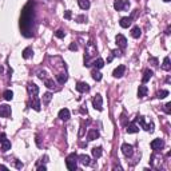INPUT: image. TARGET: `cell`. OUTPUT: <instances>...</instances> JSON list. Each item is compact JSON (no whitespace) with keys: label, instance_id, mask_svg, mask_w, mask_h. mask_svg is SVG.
Segmentation results:
<instances>
[{"label":"cell","instance_id":"obj_1","mask_svg":"<svg viewBox=\"0 0 171 171\" xmlns=\"http://www.w3.org/2000/svg\"><path fill=\"white\" fill-rule=\"evenodd\" d=\"M34 4H27L24 7L22 12V16H20V28L23 31V35L30 38L32 34H31V27H32V20H34V9H32Z\"/></svg>","mask_w":171,"mask_h":171},{"label":"cell","instance_id":"obj_2","mask_svg":"<svg viewBox=\"0 0 171 171\" xmlns=\"http://www.w3.org/2000/svg\"><path fill=\"white\" fill-rule=\"evenodd\" d=\"M76 159H78V155L75 153L70 154V155L66 158V166L70 171H75L78 168V160H76Z\"/></svg>","mask_w":171,"mask_h":171},{"label":"cell","instance_id":"obj_3","mask_svg":"<svg viewBox=\"0 0 171 171\" xmlns=\"http://www.w3.org/2000/svg\"><path fill=\"white\" fill-rule=\"evenodd\" d=\"M92 106H94V108L98 111L103 110V99H102V96L99 94L94 96V99H92Z\"/></svg>","mask_w":171,"mask_h":171},{"label":"cell","instance_id":"obj_4","mask_svg":"<svg viewBox=\"0 0 171 171\" xmlns=\"http://www.w3.org/2000/svg\"><path fill=\"white\" fill-rule=\"evenodd\" d=\"M136 120L139 122V124H141L142 127L145 128L146 131H150V132L154 131V124H153V123H150V124H146L145 118H143V116H138V119H136Z\"/></svg>","mask_w":171,"mask_h":171},{"label":"cell","instance_id":"obj_5","mask_svg":"<svg viewBox=\"0 0 171 171\" xmlns=\"http://www.w3.org/2000/svg\"><path fill=\"white\" fill-rule=\"evenodd\" d=\"M115 40H116V44H118V47H120L122 50H124L126 47H127V39H126V38H124L122 34L116 35Z\"/></svg>","mask_w":171,"mask_h":171},{"label":"cell","instance_id":"obj_6","mask_svg":"<svg viewBox=\"0 0 171 171\" xmlns=\"http://www.w3.org/2000/svg\"><path fill=\"white\" fill-rule=\"evenodd\" d=\"M0 116L1 118H9L11 116V107L7 104L0 106Z\"/></svg>","mask_w":171,"mask_h":171},{"label":"cell","instance_id":"obj_7","mask_svg":"<svg viewBox=\"0 0 171 171\" xmlns=\"http://www.w3.org/2000/svg\"><path fill=\"white\" fill-rule=\"evenodd\" d=\"M150 146H151V149H153L154 151H158V150L163 149V146H164V142H163L162 139H154V141L150 143Z\"/></svg>","mask_w":171,"mask_h":171},{"label":"cell","instance_id":"obj_8","mask_svg":"<svg viewBox=\"0 0 171 171\" xmlns=\"http://www.w3.org/2000/svg\"><path fill=\"white\" fill-rule=\"evenodd\" d=\"M122 153L124 156H131L132 153H134V149H132L131 145H128V143H124V145H122Z\"/></svg>","mask_w":171,"mask_h":171},{"label":"cell","instance_id":"obj_9","mask_svg":"<svg viewBox=\"0 0 171 171\" xmlns=\"http://www.w3.org/2000/svg\"><path fill=\"white\" fill-rule=\"evenodd\" d=\"M128 5H130L128 1H124V3H123V0H115L114 1V8L116 9V11H123V9L126 8V7H128Z\"/></svg>","mask_w":171,"mask_h":171},{"label":"cell","instance_id":"obj_10","mask_svg":"<svg viewBox=\"0 0 171 171\" xmlns=\"http://www.w3.org/2000/svg\"><path fill=\"white\" fill-rule=\"evenodd\" d=\"M131 23H132V16H124V18L120 19L119 24H120L122 28H128V27L131 26Z\"/></svg>","mask_w":171,"mask_h":171},{"label":"cell","instance_id":"obj_11","mask_svg":"<svg viewBox=\"0 0 171 171\" xmlns=\"http://www.w3.org/2000/svg\"><path fill=\"white\" fill-rule=\"evenodd\" d=\"M27 90H28L31 96H36V95L39 94V87H38L35 83H30L27 86Z\"/></svg>","mask_w":171,"mask_h":171},{"label":"cell","instance_id":"obj_12","mask_svg":"<svg viewBox=\"0 0 171 171\" xmlns=\"http://www.w3.org/2000/svg\"><path fill=\"white\" fill-rule=\"evenodd\" d=\"M124 72H126V67H124V66H119V67H116V68L114 70L112 75H114V78H122L123 75H124Z\"/></svg>","mask_w":171,"mask_h":171},{"label":"cell","instance_id":"obj_13","mask_svg":"<svg viewBox=\"0 0 171 171\" xmlns=\"http://www.w3.org/2000/svg\"><path fill=\"white\" fill-rule=\"evenodd\" d=\"M76 91L78 92H88L90 91V86L87 83H83V82H79V83L76 84Z\"/></svg>","mask_w":171,"mask_h":171},{"label":"cell","instance_id":"obj_14","mask_svg":"<svg viewBox=\"0 0 171 171\" xmlns=\"http://www.w3.org/2000/svg\"><path fill=\"white\" fill-rule=\"evenodd\" d=\"M57 115H59V118H60L61 120H68L71 114H70V110H68V108H61Z\"/></svg>","mask_w":171,"mask_h":171},{"label":"cell","instance_id":"obj_15","mask_svg":"<svg viewBox=\"0 0 171 171\" xmlns=\"http://www.w3.org/2000/svg\"><path fill=\"white\" fill-rule=\"evenodd\" d=\"M98 138H99V131H98V130H94V128L88 130V134H87L88 141H95V139H98Z\"/></svg>","mask_w":171,"mask_h":171},{"label":"cell","instance_id":"obj_16","mask_svg":"<svg viewBox=\"0 0 171 171\" xmlns=\"http://www.w3.org/2000/svg\"><path fill=\"white\" fill-rule=\"evenodd\" d=\"M78 159H79L80 163H82V164H84V166H90V164H91V159H90V156H88V155H86V154H82V155H79V156H78Z\"/></svg>","mask_w":171,"mask_h":171},{"label":"cell","instance_id":"obj_17","mask_svg":"<svg viewBox=\"0 0 171 171\" xmlns=\"http://www.w3.org/2000/svg\"><path fill=\"white\" fill-rule=\"evenodd\" d=\"M141 35H142V30H141V28H139L138 26L132 27V30H131V36H132V38L138 39V38H141Z\"/></svg>","mask_w":171,"mask_h":171},{"label":"cell","instance_id":"obj_18","mask_svg":"<svg viewBox=\"0 0 171 171\" xmlns=\"http://www.w3.org/2000/svg\"><path fill=\"white\" fill-rule=\"evenodd\" d=\"M147 92H149V90H147V87L146 86H139V88H138V98H145L146 95H147Z\"/></svg>","mask_w":171,"mask_h":171},{"label":"cell","instance_id":"obj_19","mask_svg":"<svg viewBox=\"0 0 171 171\" xmlns=\"http://www.w3.org/2000/svg\"><path fill=\"white\" fill-rule=\"evenodd\" d=\"M153 75H154V72L151 70H146L145 74H143V78H142V82H143V83H147V82L153 78Z\"/></svg>","mask_w":171,"mask_h":171},{"label":"cell","instance_id":"obj_20","mask_svg":"<svg viewBox=\"0 0 171 171\" xmlns=\"http://www.w3.org/2000/svg\"><path fill=\"white\" fill-rule=\"evenodd\" d=\"M31 106H32V108H34V110H35V111H40V107H42V106H40V100H39V99H38V98H36V96H34V98H32V102H31Z\"/></svg>","mask_w":171,"mask_h":171},{"label":"cell","instance_id":"obj_21","mask_svg":"<svg viewBox=\"0 0 171 171\" xmlns=\"http://www.w3.org/2000/svg\"><path fill=\"white\" fill-rule=\"evenodd\" d=\"M126 130H127L128 134H135V132L139 131V128H138V126H136L135 123H131V124H128Z\"/></svg>","mask_w":171,"mask_h":171},{"label":"cell","instance_id":"obj_22","mask_svg":"<svg viewBox=\"0 0 171 171\" xmlns=\"http://www.w3.org/2000/svg\"><path fill=\"white\" fill-rule=\"evenodd\" d=\"M102 154H103L102 147H94V149H92V156H94V158H100Z\"/></svg>","mask_w":171,"mask_h":171},{"label":"cell","instance_id":"obj_23","mask_svg":"<svg viewBox=\"0 0 171 171\" xmlns=\"http://www.w3.org/2000/svg\"><path fill=\"white\" fill-rule=\"evenodd\" d=\"M1 150H3L4 153H7L8 150H11V142H9L7 138H5L4 141L1 142Z\"/></svg>","mask_w":171,"mask_h":171},{"label":"cell","instance_id":"obj_24","mask_svg":"<svg viewBox=\"0 0 171 171\" xmlns=\"http://www.w3.org/2000/svg\"><path fill=\"white\" fill-rule=\"evenodd\" d=\"M103 66H104V60H103L102 57H98L96 60H94V67H95L96 70H100Z\"/></svg>","mask_w":171,"mask_h":171},{"label":"cell","instance_id":"obj_25","mask_svg":"<svg viewBox=\"0 0 171 171\" xmlns=\"http://www.w3.org/2000/svg\"><path fill=\"white\" fill-rule=\"evenodd\" d=\"M78 3H79V7L82 9H88L90 8V0H78Z\"/></svg>","mask_w":171,"mask_h":171},{"label":"cell","instance_id":"obj_26","mask_svg":"<svg viewBox=\"0 0 171 171\" xmlns=\"http://www.w3.org/2000/svg\"><path fill=\"white\" fill-rule=\"evenodd\" d=\"M162 67H163V70H164V71H170L171 64H170V57H168V56H166L164 59H163V64H162Z\"/></svg>","mask_w":171,"mask_h":171},{"label":"cell","instance_id":"obj_27","mask_svg":"<svg viewBox=\"0 0 171 171\" xmlns=\"http://www.w3.org/2000/svg\"><path fill=\"white\" fill-rule=\"evenodd\" d=\"M67 79H68V76H67V74H59L56 75V80L59 82L60 84H64L67 82Z\"/></svg>","mask_w":171,"mask_h":171},{"label":"cell","instance_id":"obj_28","mask_svg":"<svg viewBox=\"0 0 171 171\" xmlns=\"http://www.w3.org/2000/svg\"><path fill=\"white\" fill-rule=\"evenodd\" d=\"M32 53H34L32 48H31V47H27V48H24V51H23V57H24V59H28V57H31Z\"/></svg>","mask_w":171,"mask_h":171},{"label":"cell","instance_id":"obj_29","mask_svg":"<svg viewBox=\"0 0 171 171\" xmlns=\"http://www.w3.org/2000/svg\"><path fill=\"white\" fill-rule=\"evenodd\" d=\"M166 96H168V91L167 90H160V91L156 92V98L158 99H164Z\"/></svg>","mask_w":171,"mask_h":171},{"label":"cell","instance_id":"obj_30","mask_svg":"<svg viewBox=\"0 0 171 171\" xmlns=\"http://www.w3.org/2000/svg\"><path fill=\"white\" fill-rule=\"evenodd\" d=\"M51 99H52V94L51 92H46L43 95V102H44V104H48L50 102H51Z\"/></svg>","mask_w":171,"mask_h":171},{"label":"cell","instance_id":"obj_31","mask_svg":"<svg viewBox=\"0 0 171 171\" xmlns=\"http://www.w3.org/2000/svg\"><path fill=\"white\" fill-rule=\"evenodd\" d=\"M3 98H4L5 100H12L13 92L11 91V90H7V91H4V94H3Z\"/></svg>","mask_w":171,"mask_h":171},{"label":"cell","instance_id":"obj_32","mask_svg":"<svg viewBox=\"0 0 171 171\" xmlns=\"http://www.w3.org/2000/svg\"><path fill=\"white\" fill-rule=\"evenodd\" d=\"M92 78H94V80L99 82V80H102V74L99 72V71L94 70V71H92Z\"/></svg>","mask_w":171,"mask_h":171},{"label":"cell","instance_id":"obj_33","mask_svg":"<svg viewBox=\"0 0 171 171\" xmlns=\"http://www.w3.org/2000/svg\"><path fill=\"white\" fill-rule=\"evenodd\" d=\"M55 36L59 38V39H63V38L66 36V32H64V31H61V30H57L56 32H55Z\"/></svg>","mask_w":171,"mask_h":171},{"label":"cell","instance_id":"obj_34","mask_svg":"<svg viewBox=\"0 0 171 171\" xmlns=\"http://www.w3.org/2000/svg\"><path fill=\"white\" fill-rule=\"evenodd\" d=\"M164 112H166V114H170L171 112V103L170 102L166 103V106H164Z\"/></svg>","mask_w":171,"mask_h":171},{"label":"cell","instance_id":"obj_35","mask_svg":"<svg viewBox=\"0 0 171 171\" xmlns=\"http://www.w3.org/2000/svg\"><path fill=\"white\" fill-rule=\"evenodd\" d=\"M46 86H47L48 88H53V82L52 80H50V79H47L46 80Z\"/></svg>","mask_w":171,"mask_h":171},{"label":"cell","instance_id":"obj_36","mask_svg":"<svg viewBox=\"0 0 171 171\" xmlns=\"http://www.w3.org/2000/svg\"><path fill=\"white\" fill-rule=\"evenodd\" d=\"M64 18H66V19H71V18H72V12H71V11H66V12H64Z\"/></svg>","mask_w":171,"mask_h":171},{"label":"cell","instance_id":"obj_37","mask_svg":"<svg viewBox=\"0 0 171 171\" xmlns=\"http://www.w3.org/2000/svg\"><path fill=\"white\" fill-rule=\"evenodd\" d=\"M79 23H84L86 22V16H83V15H80V16H78V19H76Z\"/></svg>","mask_w":171,"mask_h":171},{"label":"cell","instance_id":"obj_38","mask_svg":"<svg viewBox=\"0 0 171 171\" xmlns=\"http://www.w3.org/2000/svg\"><path fill=\"white\" fill-rule=\"evenodd\" d=\"M70 50H71V51H76V50H78V46H76V43H71L70 44Z\"/></svg>","mask_w":171,"mask_h":171},{"label":"cell","instance_id":"obj_39","mask_svg":"<svg viewBox=\"0 0 171 171\" xmlns=\"http://www.w3.org/2000/svg\"><path fill=\"white\" fill-rule=\"evenodd\" d=\"M150 61L153 63V66H158V60H156L155 57H151V59H150Z\"/></svg>","mask_w":171,"mask_h":171},{"label":"cell","instance_id":"obj_40","mask_svg":"<svg viewBox=\"0 0 171 171\" xmlns=\"http://www.w3.org/2000/svg\"><path fill=\"white\" fill-rule=\"evenodd\" d=\"M5 139V134L4 132H0V142H3Z\"/></svg>","mask_w":171,"mask_h":171},{"label":"cell","instance_id":"obj_41","mask_svg":"<svg viewBox=\"0 0 171 171\" xmlns=\"http://www.w3.org/2000/svg\"><path fill=\"white\" fill-rule=\"evenodd\" d=\"M38 170H39V171H46V170H47V167H46V166H39V167H38Z\"/></svg>","mask_w":171,"mask_h":171},{"label":"cell","instance_id":"obj_42","mask_svg":"<svg viewBox=\"0 0 171 171\" xmlns=\"http://www.w3.org/2000/svg\"><path fill=\"white\" fill-rule=\"evenodd\" d=\"M3 72H4V68H3V67L0 66V74H3Z\"/></svg>","mask_w":171,"mask_h":171},{"label":"cell","instance_id":"obj_43","mask_svg":"<svg viewBox=\"0 0 171 171\" xmlns=\"http://www.w3.org/2000/svg\"><path fill=\"white\" fill-rule=\"evenodd\" d=\"M163 1H166V3H168V1H170V0H163Z\"/></svg>","mask_w":171,"mask_h":171}]
</instances>
